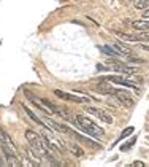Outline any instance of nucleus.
Segmentation results:
<instances>
[{"label": "nucleus", "instance_id": "9", "mask_svg": "<svg viewBox=\"0 0 149 167\" xmlns=\"http://www.w3.org/2000/svg\"><path fill=\"white\" fill-rule=\"evenodd\" d=\"M99 49L101 53H105L106 56H113V57H117V56H121L119 53H117V49L114 48L113 45H106V46H99Z\"/></svg>", "mask_w": 149, "mask_h": 167}, {"label": "nucleus", "instance_id": "4", "mask_svg": "<svg viewBox=\"0 0 149 167\" xmlns=\"http://www.w3.org/2000/svg\"><path fill=\"white\" fill-rule=\"evenodd\" d=\"M113 96H114L124 107H133V99L130 97V92L124 91V89H114Z\"/></svg>", "mask_w": 149, "mask_h": 167}, {"label": "nucleus", "instance_id": "10", "mask_svg": "<svg viewBox=\"0 0 149 167\" xmlns=\"http://www.w3.org/2000/svg\"><path fill=\"white\" fill-rule=\"evenodd\" d=\"M114 48L117 49V53L119 54H122V56H125V54H127V56H130L132 54V51H130V48H128L127 45H124V43H121V41H114Z\"/></svg>", "mask_w": 149, "mask_h": 167}, {"label": "nucleus", "instance_id": "17", "mask_svg": "<svg viewBox=\"0 0 149 167\" xmlns=\"http://www.w3.org/2000/svg\"><path fill=\"white\" fill-rule=\"evenodd\" d=\"M135 140H136V138L133 137V138H132V140L128 142V143H125V145H122V146H121V150H122V151H125V150H130V146L133 145V143H135Z\"/></svg>", "mask_w": 149, "mask_h": 167}, {"label": "nucleus", "instance_id": "12", "mask_svg": "<svg viewBox=\"0 0 149 167\" xmlns=\"http://www.w3.org/2000/svg\"><path fill=\"white\" fill-rule=\"evenodd\" d=\"M0 142H2V143H6L8 146H11V148H14V143H13V140H11V138H10V135L6 134V132L3 131L2 127H0Z\"/></svg>", "mask_w": 149, "mask_h": 167}, {"label": "nucleus", "instance_id": "21", "mask_svg": "<svg viewBox=\"0 0 149 167\" xmlns=\"http://www.w3.org/2000/svg\"><path fill=\"white\" fill-rule=\"evenodd\" d=\"M141 48H143V49H146V51H149V46H146V45H141Z\"/></svg>", "mask_w": 149, "mask_h": 167}, {"label": "nucleus", "instance_id": "5", "mask_svg": "<svg viewBox=\"0 0 149 167\" xmlns=\"http://www.w3.org/2000/svg\"><path fill=\"white\" fill-rule=\"evenodd\" d=\"M109 67H113L111 70H116V72H121V73H125V75H133L136 72V69L133 67H128L125 64H121V62H116V61H109L108 62Z\"/></svg>", "mask_w": 149, "mask_h": 167}, {"label": "nucleus", "instance_id": "13", "mask_svg": "<svg viewBox=\"0 0 149 167\" xmlns=\"http://www.w3.org/2000/svg\"><path fill=\"white\" fill-rule=\"evenodd\" d=\"M67 146H68V150L72 151V153H73L76 158H83V156H84V151L81 150L78 145H74V143H67Z\"/></svg>", "mask_w": 149, "mask_h": 167}, {"label": "nucleus", "instance_id": "8", "mask_svg": "<svg viewBox=\"0 0 149 167\" xmlns=\"http://www.w3.org/2000/svg\"><path fill=\"white\" fill-rule=\"evenodd\" d=\"M132 27H133L135 30H140V32L149 30V19H140V21L132 22Z\"/></svg>", "mask_w": 149, "mask_h": 167}, {"label": "nucleus", "instance_id": "20", "mask_svg": "<svg viewBox=\"0 0 149 167\" xmlns=\"http://www.w3.org/2000/svg\"><path fill=\"white\" fill-rule=\"evenodd\" d=\"M133 166H136V167H143L144 164H143L141 161H135V162H133Z\"/></svg>", "mask_w": 149, "mask_h": 167}, {"label": "nucleus", "instance_id": "1", "mask_svg": "<svg viewBox=\"0 0 149 167\" xmlns=\"http://www.w3.org/2000/svg\"><path fill=\"white\" fill-rule=\"evenodd\" d=\"M76 121L79 124V129H83V132H86L91 137H100L105 134V131L97 124L95 121H92L91 118H86L84 115H76Z\"/></svg>", "mask_w": 149, "mask_h": 167}, {"label": "nucleus", "instance_id": "16", "mask_svg": "<svg viewBox=\"0 0 149 167\" xmlns=\"http://www.w3.org/2000/svg\"><path fill=\"white\" fill-rule=\"evenodd\" d=\"M133 131H135V129H133L132 126H130V127H127V129H124V131H122V134L119 135V138H117V142L122 140V138H125V137H128V135H132V132H133Z\"/></svg>", "mask_w": 149, "mask_h": 167}, {"label": "nucleus", "instance_id": "14", "mask_svg": "<svg viewBox=\"0 0 149 167\" xmlns=\"http://www.w3.org/2000/svg\"><path fill=\"white\" fill-rule=\"evenodd\" d=\"M133 6H135L136 10H148L149 8V0H133Z\"/></svg>", "mask_w": 149, "mask_h": 167}, {"label": "nucleus", "instance_id": "2", "mask_svg": "<svg viewBox=\"0 0 149 167\" xmlns=\"http://www.w3.org/2000/svg\"><path fill=\"white\" fill-rule=\"evenodd\" d=\"M86 108V111L87 113H91L94 116H97V118L100 119V121H103V123H106V124H113V118L109 116L105 110H101V108H97V107H84Z\"/></svg>", "mask_w": 149, "mask_h": 167}, {"label": "nucleus", "instance_id": "19", "mask_svg": "<svg viewBox=\"0 0 149 167\" xmlns=\"http://www.w3.org/2000/svg\"><path fill=\"white\" fill-rule=\"evenodd\" d=\"M143 18H144V19H149V8L143 11Z\"/></svg>", "mask_w": 149, "mask_h": 167}, {"label": "nucleus", "instance_id": "15", "mask_svg": "<svg viewBox=\"0 0 149 167\" xmlns=\"http://www.w3.org/2000/svg\"><path fill=\"white\" fill-rule=\"evenodd\" d=\"M117 35H119L122 40L125 41H138L136 40V35H133V34H124V32H117Z\"/></svg>", "mask_w": 149, "mask_h": 167}, {"label": "nucleus", "instance_id": "6", "mask_svg": "<svg viewBox=\"0 0 149 167\" xmlns=\"http://www.w3.org/2000/svg\"><path fill=\"white\" fill-rule=\"evenodd\" d=\"M106 81H111V83H116V84H121V86H128V88H135V81L132 80H127L121 75H109L106 78H103Z\"/></svg>", "mask_w": 149, "mask_h": 167}, {"label": "nucleus", "instance_id": "3", "mask_svg": "<svg viewBox=\"0 0 149 167\" xmlns=\"http://www.w3.org/2000/svg\"><path fill=\"white\" fill-rule=\"evenodd\" d=\"M54 94H56L59 99L68 100V102H74V103H87V99H84V97H78L76 94L64 92V91H60V89H56V91H54Z\"/></svg>", "mask_w": 149, "mask_h": 167}, {"label": "nucleus", "instance_id": "7", "mask_svg": "<svg viewBox=\"0 0 149 167\" xmlns=\"http://www.w3.org/2000/svg\"><path fill=\"white\" fill-rule=\"evenodd\" d=\"M95 91H97V92H100V94H108V96H109V94H113V92H114V88H113L106 80L101 78V80H100V83L95 86Z\"/></svg>", "mask_w": 149, "mask_h": 167}, {"label": "nucleus", "instance_id": "18", "mask_svg": "<svg viewBox=\"0 0 149 167\" xmlns=\"http://www.w3.org/2000/svg\"><path fill=\"white\" fill-rule=\"evenodd\" d=\"M127 59L130 62H135V64H144L143 59H136V57H132V56H127Z\"/></svg>", "mask_w": 149, "mask_h": 167}, {"label": "nucleus", "instance_id": "11", "mask_svg": "<svg viewBox=\"0 0 149 167\" xmlns=\"http://www.w3.org/2000/svg\"><path fill=\"white\" fill-rule=\"evenodd\" d=\"M22 110L26 111V113H27V116H29V118L32 119L33 123H37V124H40V126H43V121H41V118H38V116L35 115V113H33L32 110H30L29 107H27V105H24V103H22Z\"/></svg>", "mask_w": 149, "mask_h": 167}, {"label": "nucleus", "instance_id": "22", "mask_svg": "<svg viewBox=\"0 0 149 167\" xmlns=\"http://www.w3.org/2000/svg\"><path fill=\"white\" fill-rule=\"evenodd\" d=\"M132 2H133V0H132Z\"/></svg>", "mask_w": 149, "mask_h": 167}]
</instances>
